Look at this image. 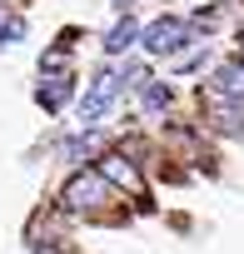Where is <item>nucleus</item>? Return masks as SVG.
Instances as JSON below:
<instances>
[{
	"label": "nucleus",
	"mask_w": 244,
	"mask_h": 254,
	"mask_svg": "<svg viewBox=\"0 0 244 254\" xmlns=\"http://www.w3.org/2000/svg\"><path fill=\"white\" fill-rule=\"evenodd\" d=\"M110 199H115V185H110L100 170H75V175L65 180V190H60V204H65L70 214H85V219L105 214Z\"/></svg>",
	"instance_id": "f257e3e1"
},
{
	"label": "nucleus",
	"mask_w": 244,
	"mask_h": 254,
	"mask_svg": "<svg viewBox=\"0 0 244 254\" xmlns=\"http://www.w3.org/2000/svg\"><path fill=\"white\" fill-rule=\"evenodd\" d=\"M140 45H145V55H155V60H180V55L194 45V20H184V15H160V20H150V25L140 30Z\"/></svg>",
	"instance_id": "f03ea898"
},
{
	"label": "nucleus",
	"mask_w": 244,
	"mask_h": 254,
	"mask_svg": "<svg viewBox=\"0 0 244 254\" xmlns=\"http://www.w3.org/2000/svg\"><path fill=\"white\" fill-rule=\"evenodd\" d=\"M115 95H120V70H95L80 95V125H100L105 110L115 105Z\"/></svg>",
	"instance_id": "7ed1b4c3"
},
{
	"label": "nucleus",
	"mask_w": 244,
	"mask_h": 254,
	"mask_svg": "<svg viewBox=\"0 0 244 254\" xmlns=\"http://www.w3.org/2000/svg\"><path fill=\"white\" fill-rule=\"evenodd\" d=\"M204 120H209V130H219V135H244V100L209 95L204 100Z\"/></svg>",
	"instance_id": "20e7f679"
},
{
	"label": "nucleus",
	"mask_w": 244,
	"mask_h": 254,
	"mask_svg": "<svg viewBox=\"0 0 244 254\" xmlns=\"http://www.w3.org/2000/svg\"><path fill=\"white\" fill-rule=\"evenodd\" d=\"M70 95H75V75H55V70H40V85H35V105H40L45 115H60Z\"/></svg>",
	"instance_id": "39448f33"
},
{
	"label": "nucleus",
	"mask_w": 244,
	"mask_h": 254,
	"mask_svg": "<svg viewBox=\"0 0 244 254\" xmlns=\"http://www.w3.org/2000/svg\"><path fill=\"white\" fill-rule=\"evenodd\" d=\"M100 175L120 190H130V194H145V180H140L135 160H125V155H100Z\"/></svg>",
	"instance_id": "423d86ee"
},
{
	"label": "nucleus",
	"mask_w": 244,
	"mask_h": 254,
	"mask_svg": "<svg viewBox=\"0 0 244 254\" xmlns=\"http://www.w3.org/2000/svg\"><path fill=\"white\" fill-rule=\"evenodd\" d=\"M209 95H224V100H244V60H224L214 70V85Z\"/></svg>",
	"instance_id": "0eeeda50"
},
{
	"label": "nucleus",
	"mask_w": 244,
	"mask_h": 254,
	"mask_svg": "<svg viewBox=\"0 0 244 254\" xmlns=\"http://www.w3.org/2000/svg\"><path fill=\"white\" fill-rule=\"evenodd\" d=\"M135 40H140V20L125 10V15H120V20L110 25V35H105V55H125Z\"/></svg>",
	"instance_id": "6e6552de"
},
{
	"label": "nucleus",
	"mask_w": 244,
	"mask_h": 254,
	"mask_svg": "<svg viewBox=\"0 0 244 254\" xmlns=\"http://www.w3.org/2000/svg\"><path fill=\"white\" fill-rule=\"evenodd\" d=\"M65 160H85V155H100V135H95V125H80V135H70L60 145Z\"/></svg>",
	"instance_id": "1a4fd4ad"
},
{
	"label": "nucleus",
	"mask_w": 244,
	"mask_h": 254,
	"mask_svg": "<svg viewBox=\"0 0 244 254\" xmlns=\"http://www.w3.org/2000/svg\"><path fill=\"white\" fill-rule=\"evenodd\" d=\"M140 90H145V95H140V105H145V115H165V110L175 105V90H170L165 80H145Z\"/></svg>",
	"instance_id": "9d476101"
},
{
	"label": "nucleus",
	"mask_w": 244,
	"mask_h": 254,
	"mask_svg": "<svg viewBox=\"0 0 244 254\" xmlns=\"http://www.w3.org/2000/svg\"><path fill=\"white\" fill-rule=\"evenodd\" d=\"M20 35H25V20H20V15H10V20H0V45H15Z\"/></svg>",
	"instance_id": "9b49d317"
},
{
	"label": "nucleus",
	"mask_w": 244,
	"mask_h": 254,
	"mask_svg": "<svg viewBox=\"0 0 244 254\" xmlns=\"http://www.w3.org/2000/svg\"><path fill=\"white\" fill-rule=\"evenodd\" d=\"M110 5H115V10H120V15H125V10H130V5H135V0H110Z\"/></svg>",
	"instance_id": "f8f14e48"
},
{
	"label": "nucleus",
	"mask_w": 244,
	"mask_h": 254,
	"mask_svg": "<svg viewBox=\"0 0 244 254\" xmlns=\"http://www.w3.org/2000/svg\"><path fill=\"white\" fill-rule=\"evenodd\" d=\"M35 254H65V249H55V244H40V249H35Z\"/></svg>",
	"instance_id": "ddd939ff"
},
{
	"label": "nucleus",
	"mask_w": 244,
	"mask_h": 254,
	"mask_svg": "<svg viewBox=\"0 0 244 254\" xmlns=\"http://www.w3.org/2000/svg\"><path fill=\"white\" fill-rule=\"evenodd\" d=\"M239 50H244V25H239Z\"/></svg>",
	"instance_id": "4468645a"
},
{
	"label": "nucleus",
	"mask_w": 244,
	"mask_h": 254,
	"mask_svg": "<svg viewBox=\"0 0 244 254\" xmlns=\"http://www.w3.org/2000/svg\"><path fill=\"white\" fill-rule=\"evenodd\" d=\"M239 60H244V50H239Z\"/></svg>",
	"instance_id": "2eb2a0df"
}]
</instances>
